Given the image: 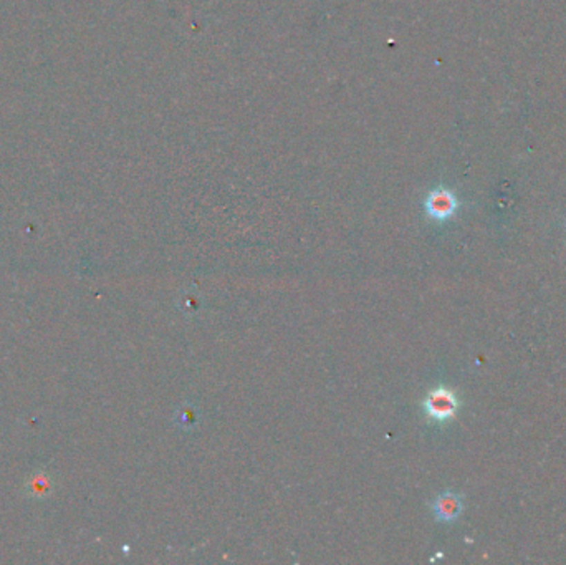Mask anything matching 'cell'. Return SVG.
<instances>
[{
    "mask_svg": "<svg viewBox=\"0 0 566 565\" xmlns=\"http://www.w3.org/2000/svg\"><path fill=\"white\" fill-rule=\"evenodd\" d=\"M426 411L431 418L437 421L451 420L457 411V398L449 390H435L426 400Z\"/></svg>",
    "mask_w": 566,
    "mask_h": 565,
    "instance_id": "6da1fadb",
    "label": "cell"
},
{
    "mask_svg": "<svg viewBox=\"0 0 566 565\" xmlns=\"http://www.w3.org/2000/svg\"><path fill=\"white\" fill-rule=\"evenodd\" d=\"M426 207L431 217L444 221L455 212L457 201L452 192H449L446 189H439V191H434L433 194L429 196V199H427V203H426Z\"/></svg>",
    "mask_w": 566,
    "mask_h": 565,
    "instance_id": "7a4b0ae2",
    "label": "cell"
},
{
    "mask_svg": "<svg viewBox=\"0 0 566 565\" xmlns=\"http://www.w3.org/2000/svg\"><path fill=\"white\" fill-rule=\"evenodd\" d=\"M434 512L440 521H454L462 512V501L454 492H444L434 502Z\"/></svg>",
    "mask_w": 566,
    "mask_h": 565,
    "instance_id": "3957f363",
    "label": "cell"
}]
</instances>
